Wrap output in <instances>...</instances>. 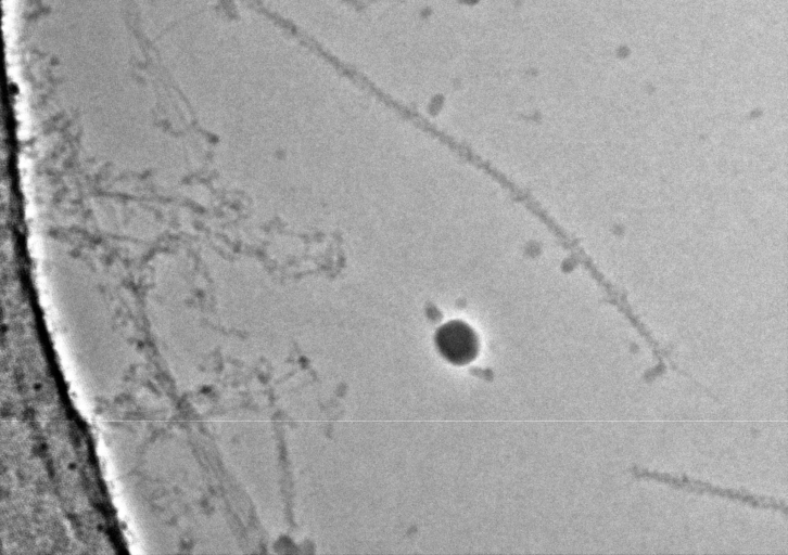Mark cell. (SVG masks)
I'll use <instances>...</instances> for the list:
<instances>
[{"instance_id": "cell-2", "label": "cell", "mask_w": 788, "mask_h": 555, "mask_svg": "<svg viewBox=\"0 0 788 555\" xmlns=\"http://www.w3.org/2000/svg\"><path fill=\"white\" fill-rule=\"evenodd\" d=\"M435 346L446 361L463 365L474 359L478 352V338L474 331L465 322L449 321L436 331Z\"/></svg>"}, {"instance_id": "cell-1", "label": "cell", "mask_w": 788, "mask_h": 555, "mask_svg": "<svg viewBox=\"0 0 788 555\" xmlns=\"http://www.w3.org/2000/svg\"><path fill=\"white\" fill-rule=\"evenodd\" d=\"M633 474L635 477H638V478L653 479L657 481L669 483L675 488L684 489L689 492H696L699 494L708 493V494L719 495L722 498H727L733 501H739L741 503H746V504L754 506V507L772 508V509L781 511L783 513L787 512L786 504L784 502L777 501L773 498L758 496V495L743 493L741 491L732 490V489H721L715 486H711L707 482H702L700 480L690 479L686 476H673L670 474L649 472V470L640 469L637 467L633 468Z\"/></svg>"}, {"instance_id": "cell-3", "label": "cell", "mask_w": 788, "mask_h": 555, "mask_svg": "<svg viewBox=\"0 0 788 555\" xmlns=\"http://www.w3.org/2000/svg\"><path fill=\"white\" fill-rule=\"evenodd\" d=\"M74 468H75V466L71 464L69 465V469H74Z\"/></svg>"}]
</instances>
